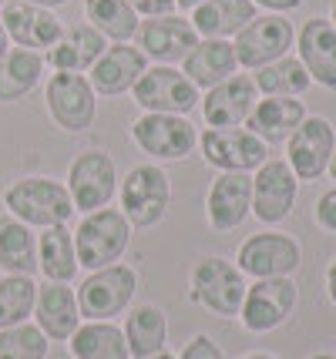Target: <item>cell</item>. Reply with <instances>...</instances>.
Returning a JSON list of instances; mask_svg holds the SVG:
<instances>
[{
    "label": "cell",
    "instance_id": "14",
    "mask_svg": "<svg viewBox=\"0 0 336 359\" xmlns=\"http://www.w3.org/2000/svg\"><path fill=\"white\" fill-rule=\"evenodd\" d=\"M300 266V245L279 232H259L239 249V272L256 279H279Z\"/></svg>",
    "mask_w": 336,
    "mask_h": 359
},
{
    "label": "cell",
    "instance_id": "18",
    "mask_svg": "<svg viewBox=\"0 0 336 359\" xmlns=\"http://www.w3.org/2000/svg\"><path fill=\"white\" fill-rule=\"evenodd\" d=\"M249 212H253V178H249V172H222L212 182L206 198L208 225L219 229V232H229V229H239Z\"/></svg>",
    "mask_w": 336,
    "mask_h": 359
},
{
    "label": "cell",
    "instance_id": "35",
    "mask_svg": "<svg viewBox=\"0 0 336 359\" xmlns=\"http://www.w3.org/2000/svg\"><path fill=\"white\" fill-rule=\"evenodd\" d=\"M0 359H48V336L31 323L0 329Z\"/></svg>",
    "mask_w": 336,
    "mask_h": 359
},
{
    "label": "cell",
    "instance_id": "22",
    "mask_svg": "<svg viewBox=\"0 0 336 359\" xmlns=\"http://www.w3.org/2000/svg\"><path fill=\"white\" fill-rule=\"evenodd\" d=\"M108 50V37L101 31H95L91 24H74V27H67L54 47H48V54H44V64H54V71H91L95 61Z\"/></svg>",
    "mask_w": 336,
    "mask_h": 359
},
{
    "label": "cell",
    "instance_id": "33",
    "mask_svg": "<svg viewBox=\"0 0 336 359\" xmlns=\"http://www.w3.org/2000/svg\"><path fill=\"white\" fill-rule=\"evenodd\" d=\"M309 71L303 67V61H293V57H279V61L259 67L256 74V88L266 97H293V94H303L309 88Z\"/></svg>",
    "mask_w": 336,
    "mask_h": 359
},
{
    "label": "cell",
    "instance_id": "12",
    "mask_svg": "<svg viewBox=\"0 0 336 359\" xmlns=\"http://www.w3.org/2000/svg\"><path fill=\"white\" fill-rule=\"evenodd\" d=\"M236 61L242 67H266V64L286 57L293 47V24L283 17H253L236 34Z\"/></svg>",
    "mask_w": 336,
    "mask_h": 359
},
{
    "label": "cell",
    "instance_id": "39",
    "mask_svg": "<svg viewBox=\"0 0 336 359\" xmlns=\"http://www.w3.org/2000/svg\"><path fill=\"white\" fill-rule=\"evenodd\" d=\"M253 4H262L269 11H293V7H300V0H253Z\"/></svg>",
    "mask_w": 336,
    "mask_h": 359
},
{
    "label": "cell",
    "instance_id": "19",
    "mask_svg": "<svg viewBox=\"0 0 336 359\" xmlns=\"http://www.w3.org/2000/svg\"><path fill=\"white\" fill-rule=\"evenodd\" d=\"M256 81L246 74H232L229 81L208 88L202 97V118L212 128H239L256 108Z\"/></svg>",
    "mask_w": 336,
    "mask_h": 359
},
{
    "label": "cell",
    "instance_id": "38",
    "mask_svg": "<svg viewBox=\"0 0 336 359\" xmlns=\"http://www.w3.org/2000/svg\"><path fill=\"white\" fill-rule=\"evenodd\" d=\"M135 7V14L145 17H165V14H175V0H128Z\"/></svg>",
    "mask_w": 336,
    "mask_h": 359
},
{
    "label": "cell",
    "instance_id": "48",
    "mask_svg": "<svg viewBox=\"0 0 336 359\" xmlns=\"http://www.w3.org/2000/svg\"><path fill=\"white\" fill-rule=\"evenodd\" d=\"M333 20H336V0H333Z\"/></svg>",
    "mask_w": 336,
    "mask_h": 359
},
{
    "label": "cell",
    "instance_id": "9",
    "mask_svg": "<svg viewBox=\"0 0 336 359\" xmlns=\"http://www.w3.org/2000/svg\"><path fill=\"white\" fill-rule=\"evenodd\" d=\"M199 144L206 161L219 172H253L262 161H269L266 141L242 128H208Z\"/></svg>",
    "mask_w": 336,
    "mask_h": 359
},
{
    "label": "cell",
    "instance_id": "37",
    "mask_svg": "<svg viewBox=\"0 0 336 359\" xmlns=\"http://www.w3.org/2000/svg\"><path fill=\"white\" fill-rule=\"evenodd\" d=\"M316 222H320L326 232H336V188L326 191L320 202H316Z\"/></svg>",
    "mask_w": 336,
    "mask_h": 359
},
{
    "label": "cell",
    "instance_id": "43",
    "mask_svg": "<svg viewBox=\"0 0 336 359\" xmlns=\"http://www.w3.org/2000/svg\"><path fill=\"white\" fill-rule=\"evenodd\" d=\"M199 4H206V0H175V7H185V11H192Z\"/></svg>",
    "mask_w": 336,
    "mask_h": 359
},
{
    "label": "cell",
    "instance_id": "4",
    "mask_svg": "<svg viewBox=\"0 0 336 359\" xmlns=\"http://www.w3.org/2000/svg\"><path fill=\"white\" fill-rule=\"evenodd\" d=\"M44 101H48V114L54 118V125L71 135L88 131L98 118L95 88L84 74H74V71H58L44 88Z\"/></svg>",
    "mask_w": 336,
    "mask_h": 359
},
{
    "label": "cell",
    "instance_id": "29",
    "mask_svg": "<svg viewBox=\"0 0 336 359\" xmlns=\"http://www.w3.org/2000/svg\"><path fill=\"white\" fill-rule=\"evenodd\" d=\"M303 118H306L303 101H293V97H266V101H259L256 108H253L249 128H253V135H259L262 141H283L303 125Z\"/></svg>",
    "mask_w": 336,
    "mask_h": 359
},
{
    "label": "cell",
    "instance_id": "13",
    "mask_svg": "<svg viewBox=\"0 0 336 359\" xmlns=\"http://www.w3.org/2000/svg\"><path fill=\"white\" fill-rule=\"evenodd\" d=\"M138 47H142L145 57L159 64H178L189 57V50L199 44V34L195 27L178 14H165V17H148L138 24Z\"/></svg>",
    "mask_w": 336,
    "mask_h": 359
},
{
    "label": "cell",
    "instance_id": "20",
    "mask_svg": "<svg viewBox=\"0 0 336 359\" xmlns=\"http://www.w3.org/2000/svg\"><path fill=\"white\" fill-rule=\"evenodd\" d=\"M145 67H148V64H145V54L138 50V47L114 44L95 61L88 81H91L95 94H108V97H114V94L131 91V88L138 84V78L145 74Z\"/></svg>",
    "mask_w": 336,
    "mask_h": 359
},
{
    "label": "cell",
    "instance_id": "30",
    "mask_svg": "<svg viewBox=\"0 0 336 359\" xmlns=\"http://www.w3.org/2000/svg\"><path fill=\"white\" fill-rule=\"evenodd\" d=\"M41 74H44L41 50H27V47L7 50L0 61V101H20L24 94H31L37 88Z\"/></svg>",
    "mask_w": 336,
    "mask_h": 359
},
{
    "label": "cell",
    "instance_id": "16",
    "mask_svg": "<svg viewBox=\"0 0 336 359\" xmlns=\"http://www.w3.org/2000/svg\"><path fill=\"white\" fill-rule=\"evenodd\" d=\"M296 202V175L289 168V161H262L256 178H253V212L259 222L276 225L293 212Z\"/></svg>",
    "mask_w": 336,
    "mask_h": 359
},
{
    "label": "cell",
    "instance_id": "5",
    "mask_svg": "<svg viewBox=\"0 0 336 359\" xmlns=\"http://www.w3.org/2000/svg\"><path fill=\"white\" fill-rule=\"evenodd\" d=\"M135 289H138L135 269L118 266V262H114V266H108V269L91 272L88 279L81 282L78 309H81L84 319H105V323H112L118 313L128 309Z\"/></svg>",
    "mask_w": 336,
    "mask_h": 359
},
{
    "label": "cell",
    "instance_id": "8",
    "mask_svg": "<svg viewBox=\"0 0 336 359\" xmlns=\"http://www.w3.org/2000/svg\"><path fill=\"white\" fill-rule=\"evenodd\" d=\"M131 138L142 148L145 155L161 158V161H182L185 155H192L195 135L192 121H185L182 114H155L148 111L131 125Z\"/></svg>",
    "mask_w": 336,
    "mask_h": 359
},
{
    "label": "cell",
    "instance_id": "17",
    "mask_svg": "<svg viewBox=\"0 0 336 359\" xmlns=\"http://www.w3.org/2000/svg\"><path fill=\"white\" fill-rule=\"evenodd\" d=\"M0 24L17 47H27V50H48L65 34L61 20L51 14L48 7H37L27 0H7Z\"/></svg>",
    "mask_w": 336,
    "mask_h": 359
},
{
    "label": "cell",
    "instance_id": "11",
    "mask_svg": "<svg viewBox=\"0 0 336 359\" xmlns=\"http://www.w3.org/2000/svg\"><path fill=\"white\" fill-rule=\"evenodd\" d=\"M296 306V285L279 276V279H259L253 289H246L242 299V326L249 332H269V329L283 326Z\"/></svg>",
    "mask_w": 336,
    "mask_h": 359
},
{
    "label": "cell",
    "instance_id": "28",
    "mask_svg": "<svg viewBox=\"0 0 336 359\" xmlns=\"http://www.w3.org/2000/svg\"><path fill=\"white\" fill-rule=\"evenodd\" d=\"M37 269L48 276V282H71L78 276L74 232H67V225L44 229V235L37 238Z\"/></svg>",
    "mask_w": 336,
    "mask_h": 359
},
{
    "label": "cell",
    "instance_id": "24",
    "mask_svg": "<svg viewBox=\"0 0 336 359\" xmlns=\"http://www.w3.org/2000/svg\"><path fill=\"white\" fill-rule=\"evenodd\" d=\"M300 57L316 84L336 88V27L330 20H306V27L300 31Z\"/></svg>",
    "mask_w": 336,
    "mask_h": 359
},
{
    "label": "cell",
    "instance_id": "25",
    "mask_svg": "<svg viewBox=\"0 0 336 359\" xmlns=\"http://www.w3.org/2000/svg\"><path fill=\"white\" fill-rule=\"evenodd\" d=\"M256 17V4L253 0H206L192 7V24L195 34L202 37H229V34H239L249 20Z\"/></svg>",
    "mask_w": 336,
    "mask_h": 359
},
{
    "label": "cell",
    "instance_id": "2",
    "mask_svg": "<svg viewBox=\"0 0 336 359\" xmlns=\"http://www.w3.org/2000/svg\"><path fill=\"white\" fill-rule=\"evenodd\" d=\"M131 238V222L125 219L121 208H98L88 212L81 219L78 232H74V252H78V266H84L88 272L114 266Z\"/></svg>",
    "mask_w": 336,
    "mask_h": 359
},
{
    "label": "cell",
    "instance_id": "6",
    "mask_svg": "<svg viewBox=\"0 0 336 359\" xmlns=\"http://www.w3.org/2000/svg\"><path fill=\"white\" fill-rule=\"evenodd\" d=\"M189 299L215 316H239L242 299H246V279H242L239 266L225 259H202L192 269Z\"/></svg>",
    "mask_w": 336,
    "mask_h": 359
},
{
    "label": "cell",
    "instance_id": "26",
    "mask_svg": "<svg viewBox=\"0 0 336 359\" xmlns=\"http://www.w3.org/2000/svg\"><path fill=\"white\" fill-rule=\"evenodd\" d=\"M0 269L7 276H31L37 272V238L31 225L14 215H0Z\"/></svg>",
    "mask_w": 336,
    "mask_h": 359
},
{
    "label": "cell",
    "instance_id": "21",
    "mask_svg": "<svg viewBox=\"0 0 336 359\" xmlns=\"http://www.w3.org/2000/svg\"><path fill=\"white\" fill-rule=\"evenodd\" d=\"M37 329L48 336L65 343L74 336V329L81 326V309H78V296L67 289V282H48V285H37Z\"/></svg>",
    "mask_w": 336,
    "mask_h": 359
},
{
    "label": "cell",
    "instance_id": "3",
    "mask_svg": "<svg viewBox=\"0 0 336 359\" xmlns=\"http://www.w3.org/2000/svg\"><path fill=\"white\" fill-rule=\"evenodd\" d=\"M118 198H121V212L131 225L152 229L165 219V212L172 205V182L159 165H135L118 188Z\"/></svg>",
    "mask_w": 336,
    "mask_h": 359
},
{
    "label": "cell",
    "instance_id": "47",
    "mask_svg": "<svg viewBox=\"0 0 336 359\" xmlns=\"http://www.w3.org/2000/svg\"><path fill=\"white\" fill-rule=\"evenodd\" d=\"M309 359H336V356H330V353H316V356H309Z\"/></svg>",
    "mask_w": 336,
    "mask_h": 359
},
{
    "label": "cell",
    "instance_id": "23",
    "mask_svg": "<svg viewBox=\"0 0 336 359\" xmlns=\"http://www.w3.org/2000/svg\"><path fill=\"white\" fill-rule=\"evenodd\" d=\"M185 78L192 81L195 88H215V84H222L236 74V47L222 41V37H206V41H199V44L189 50V57H185Z\"/></svg>",
    "mask_w": 336,
    "mask_h": 359
},
{
    "label": "cell",
    "instance_id": "1",
    "mask_svg": "<svg viewBox=\"0 0 336 359\" xmlns=\"http://www.w3.org/2000/svg\"><path fill=\"white\" fill-rule=\"evenodd\" d=\"M4 205L14 219H20L31 229L67 225V219L74 215L71 191L54 178H20L4 191Z\"/></svg>",
    "mask_w": 336,
    "mask_h": 359
},
{
    "label": "cell",
    "instance_id": "15",
    "mask_svg": "<svg viewBox=\"0 0 336 359\" xmlns=\"http://www.w3.org/2000/svg\"><path fill=\"white\" fill-rule=\"evenodd\" d=\"M336 138L326 118H303V125L289 135V168L296 178L313 182L330 168Z\"/></svg>",
    "mask_w": 336,
    "mask_h": 359
},
{
    "label": "cell",
    "instance_id": "32",
    "mask_svg": "<svg viewBox=\"0 0 336 359\" xmlns=\"http://www.w3.org/2000/svg\"><path fill=\"white\" fill-rule=\"evenodd\" d=\"M84 14L88 24L114 44H128L142 24L128 0H84Z\"/></svg>",
    "mask_w": 336,
    "mask_h": 359
},
{
    "label": "cell",
    "instance_id": "40",
    "mask_svg": "<svg viewBox=\"0 0 336 359\" xmlns=\"http://www.w3.org/2000/svg\"><path fill=\"white\" fill-rule=\"evenodd\" d=\"M326 289H330V299L336 302V259H333V266H330V276H326Z\"/></svg>",
    "mask_w": 336,
    "mask_h": 359
},
{
    "label": "cell",
    "instance_id": "42",
    "mask_svg": "<svg viewBox=\"0 0 336 359\" xmlns=\"http://www.w3.org/2000/svg\"><path fill=\"white\" fill-rule=\"evenodd\" d=\"M27 4H37V7H65V4H71V0H27Z\"/></svg>",
    "mask_w": 336,
    "mask_h": 359
},
{
    "label": "cell",
    "instance_id": "34",
    "mask_svg": "<svg viewBox=\"0 0 336 359\" xmlns=\"http://www.w3.org/2000/svg\"><path fill=\"white\" fill-rule=\"evenodd\" d=\"M37 306V285L31 276H4L0 279V329L27 323Z\"/></svg>",
    "mask_w": 336,
    "mask_h": 359
},
{
    "label": "cell",
    "instance_id": "49",
    "mask_svg": "<svg viewBox=\"0 0 336 359\" xmlns=\"http://www.w3.org/2000/svg\"><path fill=\"white\" fill-rule=\"evenodd\" d=\"M0 7H4V0H0Z\"/></svg>",
    "mask_w": 336,
    "mask_h": 359
},
{
    "label": "cell",
    "instance_id": "7",
    "mask_svg": "<svg viewBox=\"0 0 336 359\" xmlns=\"http://www.w3.org/2000/svg\"><path fill=\"white\" fill-rule=\"evenodd\" d=\"M131 91H135L138 108L155 111V114H185V111H192L202 101L199 88L182 71H175L172 64L145 67V74L138 78V84Z\"/></svg>",
    "mask_w": 336,
    "mask_h": 359
},
{
    "label": "cell",
    "instance_id": "45",
    "mask_svg": "<svg viewBox=\"0 0 336 359\" xmlns=\"http://www.w3.org/2000/svg\"><path fill=\"white\" fill-rule=\"evenodd\" d=\"M242 359H276V356H266V353H253V356H242Z\"/></svg>",
    "mask_w": 336,
    "mask_h": 359
},
{
    "label": "cell",
    "instance_id": "41",
    "mask_svg": "<svg viewBox=\"0 0 336 359\" xmlns=\"http://www.w3.org/2000/svg\"><path fill=\"white\" fill-rule=\"evenodd\" d=\"M11 50V37H7V31H4V24H0V61H4V54Z\"/></svg>",
    "mask_w": 336,
    "mask_h": 359
},
{
    "label": "cell",
    "instance_id": "27",
    "mask_svg": "<svg viewBox=\"0 0 336 359\" xmlns=\"http://www.w3.org/2000/svg\"><path fill=\"white\" fill-rule=\"evenodd\" d=\"M71 343V356L74 359H128V343H125V332L105 323V319H88L74 329V336L67 339Z\"/></svg>",
    "mask_w": 336,
    "mask_h": 359
},
{
    "label": "cell",
    "instance_id": "46",
    "mask_svg": "<svg viewBox=\"0 0 336 359\" xmlns=\"http://www.w3.org/2000/svg\"><path fill=\"white\" fill-rule=\"evenodd\" d=\"M152 359H175V356H172V353L165 349V353H159V356H152Z\"/></svg>",
    "mask_w": 336,
    "mask_h": 359
},
{
    "label": "cell",
    "instance_id": "44",
    "mask_svg": "<svg viewBox=\"0 0 336 359\" xmlns=\"http://www.w3.org/2000/svg\"><path fill=\"white\" fill-rule=\"evenodd\" d=\"M330 175L336 178V148H333V158H330Z\"/></svg>",
    "mask_w": 336,
    "mask_h": 359
},
{
    "label": "cell",
    "instance_id": "10",
    "mask_svg": "<svg viewBox=\"0 0 336 359\" xmlns=\"http://www.w3.org/2000/svg\"><path fill=\"white\" fill-rule=\"evenodd\" d=\"M114 188H118V172H114L112 155H105V151H81L71 161L67 191H71L74 208H81L84 215L98 212V208H105L112 202Z\"/></svg>",
    "mask_w": 336,
    "mask_h": 359
},
{
    "label": "cell",
    "instance_id": "36",
    "mask_svg": "<svg viewBox=\"0 0 336 359\" xmlns=\"http://www.w3.org/2000/svg\"><path fill=\"white\" fill-rule=\"evenodd\" d=\"M178 359H225V356H222V349L212 343L208 336H195L192 343L182 349V356Z\"/></svg>",
    "mask_w": 336,
    "mask_h": 359
},
{
    "label": "cell",
    "instance_id": "31",
    "mask_svg": "<svg viewBox=\"0 0 336 359\" xmlns=\"http://www.w3.org/2000/svg\"><path fill=\"white\" fill-rule=\"evenodd\" d=\"M125 343L135 359H152L165 353V336H168V319L159 306H138L125 323Z\"/></svg>",
    "mask_w": 336,
    "mask_h": 359
}]
</instances>
